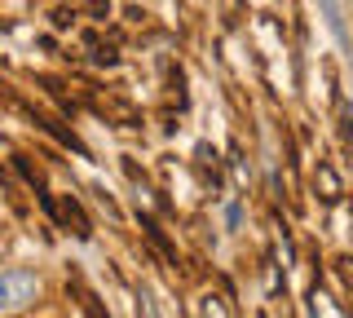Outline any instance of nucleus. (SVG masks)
<instances>
[{"mask_svg": "<svg viewBox=\"0 0 353 318\" xmlns=\"http://www.w3.org/2000/svg\"><path fill=\"white\" fill-rule=\"evenodd\" d=\"M40 296V274L31 270H0V314H18Z\"/></svg>", "mask_w": 353, "mask_h": 318, "instance_id": "obj_1", "label": "nucleus"}, {"mask_svg": "<svg viewBox=\"0 0 353 318\" xmlns=\"http://www.w3.org/2000/svg\"><path fill=\"white\" fill-rule=\"evenodd\" d=\"M323 14H327V27L336 31V40H340V45H349V31H345V18H340L336 0H323Z\"/></svg>", "mask_w": 353, "mask_h": 318, "instance_id": "obj_2", "label": "nucleus"}]
</instances>
